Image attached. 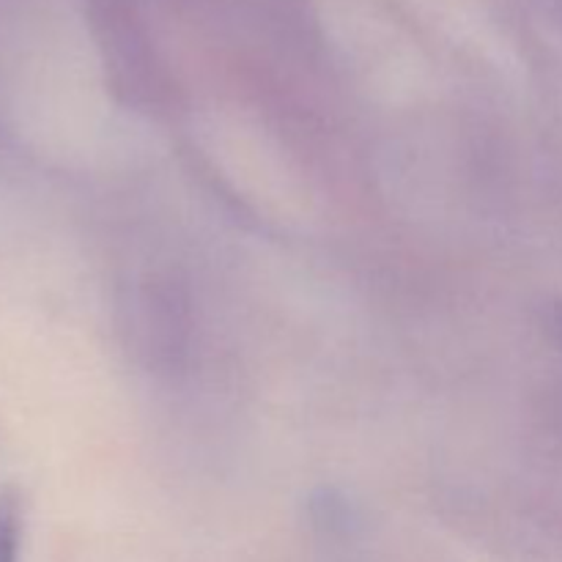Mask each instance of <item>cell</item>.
Masks as SVG:
<instances>
[{
  "mask_svg": "<svg viewBox=\"0 0 562 562\" xmlns=\"http://www.w3.org/2000/svg\"><path fill=\"white\" fill-rule=\"evenodd\" d=\"M20 554V530L9 510H0V562H16Z\"/></svg>",
  "mask_w": 562,
  "mask_h": 562,
  "instance_id": "1",
  "label": "cell"
}]
</instances>
